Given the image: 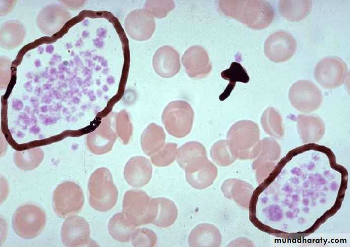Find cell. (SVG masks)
I'll use <instances>...</instances> for the list:
<instances>
[{"label":"cell","instance_id":"cell-25","mask_svg":"<svg viewBox=\"0 0 350 247\" xmlns=\"http://www.w3.org/2000/svg\"><path fill=\"white\" fill-rule=\"evenodd\" d=\"M203 156H207L204 146L199 142L191 141L186 142L178 149L176 160L180 167L184 170L191 162Z\"/></svg>","mask_w":350,"mask_h":247},{"label":"cell","instance_id":"cell-33","mask_svg":"<svg viewBox=\"0 0 350 247\" xmlns=\"http://www.w3.org/2000/svg\"><path fill=\"white\" fill-rule=\"evenodd\" d=\"M149 4V13L154 16L162 18L167 16V14L174 8V3L172 1H151Z\"/></svg>","mask_w":350,"mask_h":247},{"label":"cell","instance_id":"cell-2","mask_svg":"<svg viewBox=\"0 0 350 247\" xmlns=\"http://www.w3.org/2000/svg\"><path fill=\"white\" fill-rule=\"evenodd\" d=\"M259 129L254 122L243 120L234 124L227 133V141L235 156L240 159H251L261 148Z\"/></svg>","mask_w":350,"mask_h":247},{"label":"cell","instance_id":"cell-31","mask_svg":"<svg viewBox=\"0 0 350 247\" xmlns=\"http://www.w3.org/2000/svg\"><path fill=\"white\" fill-rule=\"evenodd\" d=\"M116 131L124 144H127L132 134V125L128 113L123 110L118 114L116 119Z\"/></svg>","mask_w":350,"mask_h":247},{"label":"cell","instance_id":"cell-5","mask_svg":"<svg viewBox=\"0 0 350 247\" xmlns=\"http://www.w3.org/2000/svg\"><path fill=\"white\" fill-rule=\"evenodd\" d=\"M194 112L189 103L184 101L170 102L164 109L162 120L170 135L182 138L188 135L192 127Z\"/></svg>","mask_w":350,"mask_h":247},{"label":"cell","instance_id":"cell-3","mask_svg":"<svg viewBox=\"0 0 350 247\" xmlns=\"http://www.w3.org/2000/svg\"><path fill=\"white\" fill-rule=\"evenodd\" d=\"M89 204L95 210L105 212L115 205L118 190L114 184L110 172L106 168L96 170L91 175L89 183Z\"/></svg>","mask_w":350,"mask_h":247},{"label":"cell","instance_id":"cell-1","mask_svg":"<svg viewBox=\"0 0 350 247\" xmlns=\"http://www.w3.org/2000/svg\"><path fill=\"white\" fill-rule=\"evenodd\" d=\"M218 8L225 16L255 30L267 27L275 16L272 6L265 1H219Z\"/></svg>","mask_w":350,"mask_h":247},{"label":"cell","instance_id":"cell-30","mask_svg":"<svg viewBox=\"0 0 350 247\" xmlns=\"http://www.w3.org/2000/svg\"><path fill=\"white\" fill-rule=\"evenodd\" d=\"M43 158V153L36 148L23 153H16L15 161L21 169L30 170L36 167Z\"/></svg>","mask_w":350,"mask_h":247},{"label":"cell","instance_id":"cell-4","mask_svg":"<svg viewBox=\"0 0 350 247\" xmlns=\"http://www.w3.org/2000/svg\"><path fill=\"white\" fill-rule=\"evenodd\" d=\"M156 203L142 190L127 191L123 201V213L128 221L135 227L153 223L156 216Z\"/></svg>","mask_w":350,"mask_h":247},{"label":"cell","instance_id":"cell-23","mask_svg":"<svg viewBox=\"0 0 350 247\" xmlns=\"http://www.w3.org/2000/svg\"><path fill=\"white\" fill-rule=\"evenodd\" d=\"M108 230L115 240L125 242L130 240L135 230V227L128 221L123 213H118L110 219Z\"/></svg>","mask_w":350,"mask_h":247},{"label":"cell","instance_id":"cell-29","mask_svg":"<svg viewBox=\"0 0 350 247\" xmlns=\"http://www.w3.org/2000/svg\"><path fill=\"white\" fill-rule=\"evenodd\" d=\"M178 153L177 144L168 142L157 153L150 156L152 164L158 167L167 166L172 163L176 159Z\"/></svg>","mask_w":350,"mask_h":247},{"label":"cell","instance_id":"cell-19","mask_svg":"<svg viewBox=\"0 0 350 247\" xmlns=\"http://www.w3.org/2000/svg\"><path fill=\"white\" fill-rule=\"evenodd\" d=\"M165 139L166 134L163 128L155 123H150L141 136L142 150L145 155L151 156L164 146Z\"/></svg>","mask_w":350,"mask_h":247},{"label":"cell","instance_id":"cell-20","mask_svg":"<svg viewBox=\"0 0 350 247\" xmlns=\"http://www.w3.org/2000/svg\"><path fill=\"white\" fill-rule=\"evenodd\" d=\"M279 10L286 20L298 22L304 19L312 9V1H280Z\"/></svg>","mask_w":350,"mask_h":247},{"label":"cell","instance_id":"cell-9","mask_svg":"<svg viewBox=\"0 0 350 247\" xmlns=\"http://www.w3.org/2000/svg\"><path fill=\"white\" fill-rule=\"evenodd\" d=\"M347 72L344 62L337 57H327L317 64L314 76L316 81L326 89H333L343 84Z\"/></svg>","mask_w":350,"mask_h":247},{"label":"cell","instance_id":"cell-14","mask_svg":"<svg viewBox=\"0 0 350 247\" xmlns=\"http://www.w3.org/2000/svg\"><path fill=\"white\" fill-rule=\"evenodd\" d=\"M155 26L153 17L146 10L131 12L125 20V28L129 35L138 40L150 38L154 32Z\"/></svg>","mask_w":350,"mask_h":247},{"label":"cell","instance_id":"cell-13","mask_svg":"<svg viewBox=\"0 0 350 247\" xmlns=\"http://www.w3.org/2000/svg\"><path fill=\"white\" fill-rule=\"evenodd\" d=\"M182 62L187 75L191 78H204L212 70L209 55L200 45H195L188 48L182 57Z\"/></svg>","mask_w":350,"mask_h":247},{"label":"cell","instance_id":"cell-18","mask_svg":"<svg viewBox=\"0 0 350 247\" xmlns=\"http://www.w3.org/2000/svg\"><path fill=\"white\" fill-rule=\"evenodd\" d=\"M188 242L190 246H219L221 242V235L214 225L202 223L191 231Z\"/></svg>","mask_w":350,"mask_h":247},{"label":"cell","instance_id":"cell-6","mask_svg":"<svg viewBox=\"0 0 350 247\" xmlns=\"http://www.w3.org/2000/svg\"><path fill=\"white\" fill-rule=\"evenodd\" d=\"M45 212L32 204L24 205L17 209L12 219V227L20 237L31 239L38 235L45 226Z\"/></svg>","mask_w":350,"mask_h":247},{"label":"cell","instance_id":"cell-12","mask_svg":"<svg viewBox=\"0 0 350 247\" xmlns=\"http://www.w3.org/2000/svg\"><path fill=\"white\" fill-rule=\"evenodd\" d=\"M61 237L65 246H83L90 241V227L83 217L72 215L67 217L61 229Z\"/></svg>","mask_w":350,"mask_h":247},{"label":"cell","instance_id":"cell-7","mask_svg":"<svg viewBox=\"0 0 350 247\" xmlns=\"http://www.w3.org/2000/svg\"><path fill=\"white\" fill-rule=\"evenodd\" d=\"M84 195L81 187L71 181L64 182L53 192V208L60 218H67L79 212L84 204Z\"/></svg>","mask_w":350,"mask_h":247},{"label":"cell","instance_id":"cell-8","mask_svg":"<svg viewBox=\"0 0 350 247\" xmlns=\"http://www.w3.org/2000/svg\"><path fill=\"white\" fill-rule=\"evenodd\" d=\"M288 97L295 109L306 113L318 109L323 101L320 89L313 82L307 80H298L292 84Z\"/></svg>","mask_w":350,"mask_h":247},{"label":"cell","instance_id":"cell-11","mask_svg":"<svg viewBox=\"0 0 350 247\" xmlns=\"http://www.w3.org/2000/svg\"><path fill=\"white\" fill-rule=\"evenodd\" d=\"M184 170L188 183L193 188L199 189L210 186L218 174L217 167L207 156L196 159L188 164Z\"/></svg>","mask_w":350,"mask_h":247},{"label":"cell","instance_id":"cell-22","mask_svg":"<svg viewBox=\"0 0 350 247\" xmlns=\"http://www.w3.org/2000/svg\"><path fill=\"white\" fill-rule=\"evenodd\" d=\"M156 216L152 224L166 228L173 224L178 217L177 208L174 203L165 197L154 198Z\"/></svg>","mask_w":350,"mask_h":247},{"label":"cell","instance_id":"cell-21","mask_svg":"<svg viewBox=\"0 0 350 247\" xmlns=\"http://www.w3.org/2000/svg\"><path fill=\"white\" fill-rule=\"evenodd\" d=\"M221 189L225 197L233 200L243 206L247 205L251 191L250 185L234 178L225 180L221 186Z\"/></svg>","mask_w":350,"mask_h":247},{"label":"cell","instance_id":"cell-16","mask_svg":"<svg viewBox=\"0 0 350 247\" xmlns=\"http://www.w3.org/2000/svg\"><path fill=\"white\" fill-rule=\"evenodd\" d=\"M180 66L179 54L170 46L160 47L153 56L154 70L162 77H173L179 72Z\"/></svg>","mask_w":350,"mask_h":247},{"label":"cell","instance_id":"cell-10","mask_svg":"<svg viewBox=\"0 0 350 247\" xmlns=\"http://www.w3.org/2000/svg\"><path fill=\"white\" fill-rule=\"evenodd\" d=\"M296 42L288 32L280 30L270 34L264 44V52L268 59L275 63L288 61L295 54Z\"/></svg>","mask_w":350,"mask_h":247},{"label":"cell","instance_id":"cell-24","mask_svg":"<svg viewBox=\"0 0 350 247\" xmlns=\"http://www.w3.org/2000/svg\"><path fill=\"white\" fill-rule=\"evenodd\" d=\"M221 76L223 79L229 81V83L224 92L219 96L220 101H224L229 96L237 82L247 83L250 80L246 69L240 63L237 62H232L228 69L222 71Z\"/></svg>","mask_w":350,"mask_h":247},{"label":"cell","instance_id":"cell-17","mask_svg":"<svg viewBox=\"0 0 350 247\" xmlns=\"http://www.w3.org/2000/svg\"><path fill=\"white\" fill-rule=\"evenodd\" d=\"M116 135L109 124H101L87 137V144L92 153L102 155L110 151L116 140Z\"/></svg>","mask_w":350,"mask_h":247},{"label":"cell","instance_id":"cell-32","mask_svg":"<svg viewBox=\"0 0 350 247\" xmlns=\"http://www.w3.org/2000/svg\"><path fill=\"white\" fill-rule=\"evenodd\" d=\"M131 237L132 243L134 246H153L157 240L155 233L147 228L135 230Z\"/></svg>","mask_w":350,"mask_h":247},{"label":"cell","instance_id":"cell-28","mask_svg":"<svg viewBox=\"0 0 350 247\" xmlns=\"http://www.w3.org/2000/svg\"><path fill=\"white\" fill-rule=\"evenodd\" d=\"M260 121L263 129L271 135L278 136L283 132L281 116L273 107H268L264 111Z\"/></svg>","mask_w":350,"mask_h":247},{"label":"cell","instance_id":"cell-27","mask_svg":"<svg viewBox=\"0 0 350 247\" xmlns=\"http://www.w3.org/2000/svg\"><path fill=\"white\" fill-rule=\"evenodd\" d=\"M210 156L213 161L220 166L230 165L237 159L227 140H220L214 143L210 150Z\"/></svg>","mask_w":350,"mask_h":247},{"label":"cell","instance_id":"cell-15","mask_svg":"<svg viewBox=\"0 0 350 247\" xmlns=\"http://www.w3.org/2000/svg\"><path fill=\"white\" fill-rule=\"evenodd\" d=\"M152 173L151 165L144 157H132L124 167V178L130 185L134 187L147 184L151 178Z\"/></svg>","mask_w":350,"mask_h":247},{"label":"cell","instance_id":"cell-26","mask_svg":"<svg viewBox=\"0 0 350 247\" xmlns=\"http://www.w3.org/2000/svg\"><path fill=\"white\" fill-rule=\"evenodd\" d=\"M297 125L299 132L304 138L313 135L318 137L323 134L325 130L323 121L316 116L298 115Z\"/></svg>","mask_w":350,"mask_h":247}]
</instances>
